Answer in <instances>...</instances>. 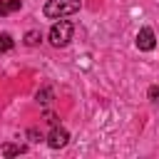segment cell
I'll return each mask as SVG.
<instances>
[{
	"mask_svg": "<svg viewBox=\"0 0 159 159\" xmlns=\"http://www.w3.org/2000/svg\"><path fill=\"white\" fill-rule=\"evenodd\" d=\"M77 10H80V0H47V5H45V17L60 20V17L75 15Z\"/></svg>",
	"mask_w": 159,
	"mask_h": 159,
	"instance_id": "1",
	"label": "cell"
},
{
	"mask_svg": "<svg viewBox=\"0 0 159 159\" xmlns=\"http://www.w3.org/2000/svg\"><path fill=\"white\" fill-rule=\"evenodd\" d=\"M12 45H15V42H12V37H10L7 32H2V35H0V55L10 52V50H12Z\"/></svg>",
	"mask_w": 159,
	"mask_h": 159,
	"instance_id": "7",
	"label": "cell"
},
{
	"mask_svg": "<svg viewBox=\"0 0 159 159\" xmlns=\"http://www.w3.org/2000/svg\"><path fill=\"white\" fill-rule=\"evenodd\" d=\"M27 137H30V142H40V139H42V134H40L37 129H27Z\"/></svg>",
	"mask_w": 159,
	"mask_h": 159,
	"instance_id": "11",
	"label": "cell"
},
{
	"mask_svg": "<svg viewBox=\"0 0 159 159\" xmlns=\"http://www.w3.org/2000/svg\"><path fill=\"white\" fill-rule=\"evenodd\" d=\"M40 40H42V35H40V30H30V32L25 35V45H30V47H32V45H37Z\"/></svg>",
	"mask_w": 159,
	"mask_h": 159,
	"instance_id": "8",
	"label": "cell"
},
{
	"mask_svg": "<svg viewBox=\"0 0 159 159\" xmlns=\"http://www.w3.org/2000/svg\"><path fill=\"white\" fill-rule=\"evenodd\" d=\"M2 154H5V157H17V154H25V144H2Z\"/></svg>",
	"mask_w": 159,
	"mask_h": 159,
	"instance_id": "6",
	"label": "cell"
},
{
	"mask_svg": "<svg viewBox=\"0 0 159 159\" xmlns=\"http://www.w3.org/2000/svg\"><path fill=\"white\" fill-rule=\"evenodd\" d=\"M154 45H157L154 30H152V27H142L139 35H137V47L144 50V52H149V50H154Z\"/></svg>",
	"mask_w": 159,
	"mask_h": 159,
	"instance_id": "3",
	"label": "cell"
},
{
	"mask_svg": "<svg viewBox=\"0 0 159 159\" xmlns=\"http://www.w3.org/2000/svg\"><path fill=\"white\" fill-rule=\"evenodd\" d=\"M20 0H5V2H0V17L2 15H10V12H15V10H20Z\"/></svg>",
	"mask_w": 159,
	"mask_h": 159,
	"instance_id": "5",
	"label": "cell"
},
{
	"mask_svg": "<svg viewBox=\"0 0 159 159\" xmlns=\"http://www.w3.org/2000/svg\"><path fill=\"white\" fill-rule=\"evenodd\" d=\"M149 99L159 104V84H154V87H149Z\"/></svg>",
	"mask_w": 159,
	"mask_h": 159,
	"instance_id": "10",
	"label": "cell"
},
{
	"mask_svg": "<svg viewBox=\"0 0 159 159\" xmlns=\"http://www.w3.org/2000/svg\"><path fill=\"white\" fill-rule=\"evenodd\" d=\"M72 32H75L72 22H70V20H60V22H55L52 30H50V42H52L55 47H65V45H70Z\"/></svg>",
	"mask_w": 159,
	"mask_h": 159,
	"instance_id": "2",
	"label": "cell"
},
{
	"mask_svg": "<svg viewBox=\"0 0 159 159\" xmlns=\"http://www.w3.org/2000/svg\"><path fill=\"white\" fill-rule=\"evenodd\" d=\"M70 142V134H67V129H62V127H52V132L47 134V144L52 147V149H60V147H65Z\"/></svg>",
	"mask_w": 159,
	"mask_h": 159,
	"instance_id": "4",
	"label": "cell"
},
{
	"mask_svg": "<svg viewBox=\"0 0 159 159\" xmlns=\"http://www.w3.org/2000/svg\"><path fill=\"white\" fill-rule=\"evenodd\" d=\"M50 99H52V89H50V87H42V89L37 92V102H42V104H47Z\"/></svg>",
	"mask_w": 159,
	"mask_h": 159,
	"instance_id": "9",
	"label": "cell"
}]
</instances>
